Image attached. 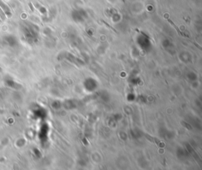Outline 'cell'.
Instances as JSON below:
<instances>
[{
    "instance_id": "1",
    "label": "cell",
    "mask_w": 202,
    "mask_h": 170,
    "mask_svg": "<svg viewBox=\"0 0 202 170\" xmlns=\"http://www.w3.org/2000/svg\"><path fill=\"white\" fill-rule=\"evenodd\" d=\"M0 17H1V18L2 20H5L6 19V16L4 14V13H3V11H2L1 9H0Z\"/></svg>"
}]
</instances>
